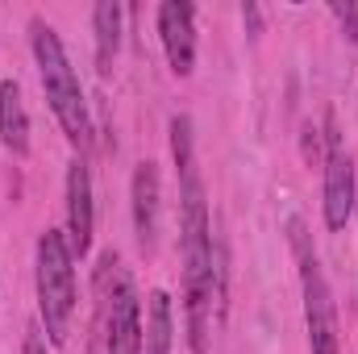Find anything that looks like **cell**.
Wrapping results in <instances>:
<instances>
[{"label": "cell", "instance_id": "12", "mask_svg": "<svg viewBox=\"0 0 358 354\" xmlns=\"http://www.w3.org/2000/svg\"><path fill=\"white\" fill-rule=\"evenodd\" d=\"M176 346V313H171V296L159 288L146 300V338H142V354H171Z\"/></svg>", "mask_w": 358, "mask_h": 354}, {"label": "cell", "instance_id": "9", "mask_svg": "<svg viewBox=\"0 0 358 354\" xmlns=\"http://www.w3.org/2000/svg\"><path fill=\"white\" fill-rule=\"evenodd\" d=\"M129 208H134V234L142 242V250H155V238H159V208H163V176H159V163L142 159L134 167L129 179Z\"/></svg>", "mask_w": 358, "mask_h": 354}, {"label": "cell", "instance_id": "10", "mask_svg": "<svg viewBox=\"0 0 358 354\" xmlns=\"http://www.w3.org/2000/svg\"><path fill=\"white\" fill-rule=\"evenodd\" d=\"M0 142L17 159L29 155V113H25L17 80H0Z\"/></svg>", "mask_w": 358, "mask_h": 354}, {"label": "cell", "instance_id": "3", "mask_svg": "<svg viewBox=\"0 0 358 354\" xmlns=\"http://www.w3.org/2000/svg\"><path fill=\"white\" fill-rule=\"evenodd\" d=\"M38 317H42V334L50 346H63L71 334V317H76V259L67 246L63 229H42L38 234Z\"/></svg>", "mask_w": 358, "mask_h": 354}, {"label": "cell", "instance_id": "8", "mask_svg": "<svg viewBox=\"0 0 358 354\" xmlns=\"http://www.w3.org/2000/svg\"><path fill=\"white\" fill-rule=\"evenodd\" d=\"M67 246L71 259H88L92 234H96V208H92V171L88 159L67 163Z\"/></svg>", "mask_w": 358, "mask_h": 354}, {"label": "cell", "instance_id": "2", "mask_svg": "<svg viewBox=\"0 0 358 354\" xmlns=\"http://www.w3.org/2000/svg\"><path fill=\"white\" fill-rule=\"evenodd\" d=\"M29 50H34V63H38V76H42V92L50 100V113L59 121V129L67 134V142L80 150L92 146V113L88 100H84V88H80V76L67 59V46L63 38L55 34V25H46L42 17L29 21Z\"/></svg>", "mask_w": 358, "mask_h": 354}, {"label": "cell", "instance_id": "6", "mask_svg": "<svg viewBox=\"0 0 358 354\" xmlns=\"http://www.w3.org/2000/svg\"><path fill=\"white\" fill-rule=\"evenodd\" d=\"M325 187H321V217H325V229L329 234H342L355 217V159L346 155L342 138H338V125L334 117H325Z\"/></svg>", "mask_w": 358, "mask_h": 354}, {"label": "cell", "instance_id": "7", "mask_svg": "<svg viewBox=\"0 0 358 354\" xmlns=\"http://www.w3.org/2000/svg\"><path fill=\"white\" fill-rule=\"evenodd\" d=\"M159 42L167 50V67L179 80L196 71V8L187 0H163L159 4Z\"/></svg>", "mask_w": 358, "mask_h": 354}, {"label": "cell", "instance_id": "11", "mask_svg": "<svg viewBox=\"0 0 358 354\" xmlns=\"http://www.w3.org/2000/svg\"><path fill=\"white\" fill-rule=\"evenodd\" d=\"M121 17L125 8L117 0H100L92 8V34H96V67L108 76L113 63H117V50H121Z\"/></svg>", "mask_w": 358, "mask_h": 354}, {"label": "cell", "instance_id": "15", "mask_svg": "<svg viewBox=\"0 0 358 354\" xmlns=\"http://www.w3.org/2000/svg\"><path fill=\"white\" fill-rule=\"evenodd\" d=\"M25 354H46V334H42V325H29V330H25Z\"/></svg>", "mask_w": 358, "mask_h": 354}, {"label": "cell", "instance_id": "5", "mask_svg": "<svg viewBox=\"0 0 358 354\" xmlns=\"http://www.w3.org/2000/svg\"><path fill=\"white\" fill-rule=\"evenodd\" d=\"M108 279L113 288L104 292V354H142V338H146L142 300L129 271L117 263V255L108 263Z\"/></svg>", "mask_w": 358, "mask_h": 354}, {"label": "cell", "instance_id": "14", "mask_svg": "<svg viewBox=\"0 0 358 354\" xmlns=\"http://www.w3.org/2000/svg\"><path fill=\"white\" fill-rule=\"evenodd\" d=\"M304 159L308 163H325V155H321V129L313 121L304 125Z\"/></svg>", "mask_w": 358, "mask_h": 354}, {"label": "cell", "instance_id": "4", "mask_svg": "<svg viewBox=\"0 0 358 354\" xmlns=\"http://www.w3.org/2000/svg\"><path fill=\"white\" fill-rule=\"evenodd\" d=\"M287 242L296 255V271H300V296H304V330H308V354H342V338H338V309H334V292L325 283L321 259L308 246L304 221L292 217L287 221Z\"/></svg>", "mask_w": 358, "mask_h": 354}, {"label": "cell", "instance_id": "13", "mask_svg": "<svg viewBox=\"0 0 358 354\" xmlns=\"http://www.w3.org/2000/svg\"><path fill=\"white\" fill-rule=\"evenodd\" d=\"M329 13H334V21H338L342 38L358 46V4H329Z\"/></svg>", "mask_w": 358, "mask_h": 354}, {"label": "cell", "instance_id": "1", "mask_svg": "<svg viewBox=\"0 0 358 354\" xmlns=\"http://www.w3.org/2000/svg\"><path fill=\"white\" fill-rule=\"evenodd\" d=\"M171 129V159L179 179V255H183V321H187V351L208 354L213 334V296H217V263H213V217L204 200V179L196 163V129L192 117L176 113Z\"/></svg>", "mask_w": 358, "mask_h": 354}]
</instances>
